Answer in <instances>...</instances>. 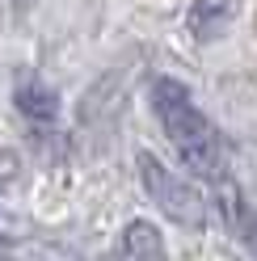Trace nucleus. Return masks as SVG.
I'll list each match as a JSON object with an SVG mask.
<instances>
[{
    "label": "nucleus",
    "mask_w": 257,
    "mask_h": 261,
    "mask_svg": "<svg viewBox=\"0 0 257 261\" xmlns=\"http://www.w3.org/2000/svg\"><path fill=\"white\" fill-rule=\"evenodd\" d=\"M232 13V0H194V9H190V25H194V34H211V30Z\"/></svg>",
    "instance_id": "39448f33"
},
{
    "label": "nucleus",
    "mask_w": 257,
    "mask_h": 261,
    "mask_svg": "<svg viewBox=\"0 0 257 261\" xmlns=\"http://www.w3.org/2000/svg\"><path fill=\"white\" fill-rule=\"evenodd\" d=\"M215 198H219V211H223V219H228L232 236L245 240L249 249L257 253V194L240 190L232 177H223V181L215 186Z\"/></svg>",
    "instance_id": "7ed1b4c3"
},
{
    "label": "nucleus",
    "mask_w": 257,
    "mask_h": 261,
    "mask_svg": "<svg viewBox=\"0 0 257 261\" xmlns=\"http://www.w3.org/2000/svg\"><path fill=\"white\" fill-rule=\"evenodd\" d=\"M122 240H126V257L131 261H165V240H160V232L148 219H135Z\"/></svg>",
    "instance_id": "20e7f679"
},
{
    "label": "nucleus",
    "mask_w": 257,
    "mask_h": 261,
    "mask_svg": "<svg viewBox=\"0 0 257 261\" xmlns=\"http://www.w3.org/2000/svg\"><path fill=\"white\" fill-rule=\"evenodd\" d=\"M139 173H143V186H148V194H152V202H160L169 211L177 223H190V227H198L202 223V215H207V206H202V198H198V190L190 186V181H182V177H173L160 160L152 156V152H139Z\"/></svg>",
    "instance_id": "f03ea898"
},
{
    "label": "nucleus",
    "mask_w": 257,
    "mask_h": 261,
    "mask_svg": "<svg viewBox=\"0 0 257 261\" xmlns=\"http://www.w3.org/2000/svg\"><path fill=\"white\" fill-rule=\"evenodd\" d=\"M152 106H156V118L165 126V135L173 139V148H177V156L186 160V169L194 177H202V181L219 186L223 177H228L223 139H219L215 122L190 101L186 85H177V80H169V76L156 80L152 85Z\"/></svg>",
    "instance_id": "f257e3e1"
}]
</instances>
